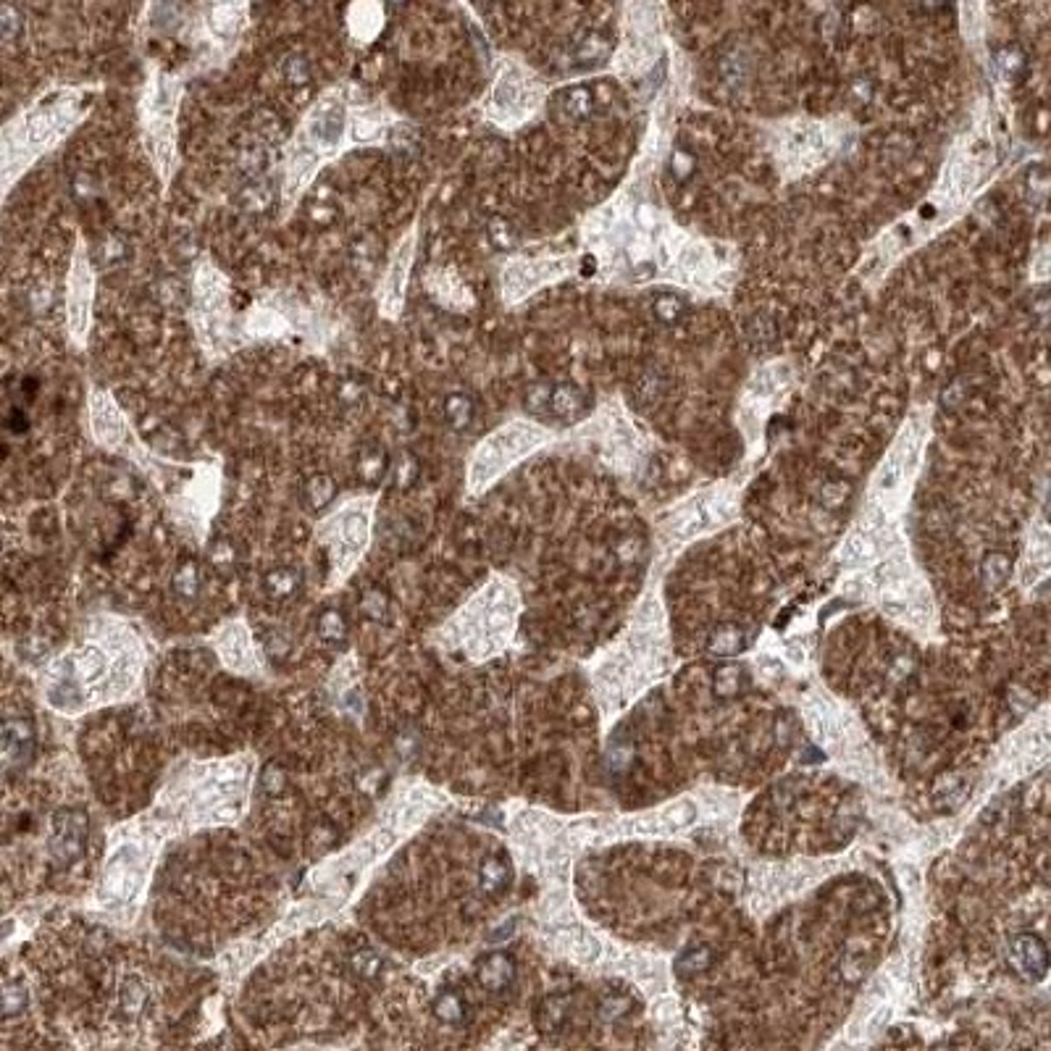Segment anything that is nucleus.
Wrapping results in <instances>:
<instances>
[{"mask_svg":"<svg viewBox=\"0 0 1051 1051\" xmlns=\"http://www.w3.org/2000/svg\"><path fill=\"white\" fill-rule=\"evenodd\" d=\"M397 124L400 119L395 113H389L355 85H337L321 92L284 150V208L300 200L324 163L350 148L379 142Z\"/></svg>","mask_w":1051,"mask_h":1051,"instance_id":"f257e3e1","label":"nucleus"},{"mask_svg":"<svg viewBox=\"0 0 1051 1051\" xmlns=\"http://www.w3.org/2000/svg\"><path fill=\"white\" fill-rule=\"evenodd\" d=\"M85 111V92L79 87H58L24 108L3 127V187H11L19 174L77 127Z\"/></svg>","mask_w":1051,"mask_h":1051,"instance_id":"f03ea898","label":"nucleus"},{"mask_svg":"<svg viewBox=\"0 0 1051 1051\" xmlns=\"http://www.w3.org/2000/svg\"><path fill=\"white\" fill-rule=\"evenodd\" d=\"M192 324L200 345L211 358H224L245 342V329L234 318L232 287L211 261H203L195 276L192 297Z\"/></svg>","mask_w":1051,"mask_h":1051,"instance_id":"7ed1b4c3","label":"nucleus"},{"mask_svg":"<svg viewBox=\"0 0 1051 1051\" xmlns=\"http://www.w3.org/2000/svg\"><path fill=\"white\" fill-rule=\"evenodd\" d=\"M182 98V82L161 69L150 71L148 87L140 103V119L150 158L156 163L163 182H169L177 161V113Z\"/></svg>","mask_w":1051,"mask_h":1051,"instance_id":"20e7f679","label":"nucleus"},{"mask_svg":"<svg viewBox=\"0 0 1051 1051\" xmlns=\"http://www.w3.org/2000/svg\"><path fill=\"white\" fill-rule=\"evenodd\" d=\"M92 292H95V276H92L90 258H87L85 242H77L71 274L66 282V324L74 345H85L90 332L92 318Z\"/></svg>","mask_w":1051,"mask_h":1051,"instance_id":"39448f33","label":"nucleus"},{"mask_svg":"<svg viewBox=\"0 0 1051 1051\" xmlns=\"http://www.w3.org/2000/svg\"><path fill=\"white\" fill-rule=\"evenodd\" d=\"M539 98H542V90H539L537 79L518 64H508L497 77L492 106L502 119H523L537 108Z\"/></svg>","mask_w":1051,"mask_h":1051,"instance_id":"423d86ee","label":"nucleus"},{"mask_svg":"<svg viewBox=\"0 0 1051 1051\" xmlns=\"http://www.w3.org/2000/svg\"><path fill=\"white\" fill-rule=\"evenodd\" d=\"M537 439L539 429L531 424H513L508 426V429L497 431L487 445L481 447L479 455H476V479H487V476L500 471L502 466H508L505 460L521 455L523 450H529Z\"/></svg>","mask_w":1051,"mask_h":1051,"instance_id":"0eeeda50","label":"nucleus"},{"mask_svg":"<svg viewBox=\"0 0 1051 1051\" xmlns=\"http://www.w3.org/2000/svg\"><path fill=\"white\" fill-rule=\"evenodd\" d=\"M410 263H413V232L405 234V240L397 242V247L392 250V258H389L387 263V274L381 279L379 311L381 316L389 318V321H395V318L400 316V311H403Z\"/></svg>","mask_w":1051,"mask_h":1051,"instance_id":"6e6552de","label":"nucleus"},{"mask_svg":"<svg viewBox=\"0 0 1051 1051\" xmlns=\"http://www.w3.org/2000/svg\"><path fill=\"white\" fill-rule=\"evenodd\" d=\"M87 839V818L85 812L64 810L53 823V836H50V857L61 865L77 862L85 852Z\"/></svg>","mask_w":1051,"mask_h":1051,"instance_id":"1a4fd4ad","label":"nucleus"},{"mask_svg":"<svg viewBox=\"0 0 1051 1051\" xmlns=\"http://www.w3.org/2000/svg\"><path fill=\"white\" fill-rule=\"evenodd\" d=\"M366 539L368 515L363 513V510H347V513H342L339 518H334L332 544L339 563H347V560H353L355 555H360Z\"/></svg>","mask_w":1051,"mask_h":1051,"instance_id":"9d476101","label":"nucleus"},{"mask_svg":"<svg viewBox=\"0 0 1051 1051\" xmlns=\"http://www.w3.org/2000/svg\"><path fill=\"white\" fill-rule=\"evenodd\" d=\"M1009 960H1012V967L1023 975L1025 981H1041L1046 975V967H1049V954H1046L1044 941L1033 936V933H1023V936H1017L1012 941Z\"/></svg>","mask_w":1051,"mask_h":1051,"instance_id":"9b49d317","label":"nucleus"},{"mask_svg":"<svg viewBox=\"0 0 1051 1051\" xmlns=\"http://www.w3.org/2000/svg\"><path fill=\"white\" fill-rule=\"evenodd\" d=\"M476 978H479L481 988H487L489 994H500L505 988L513 986L515 981V962L510 954L494 952L489 957L479 962V970H476Z\"/></svg>","mask_w":1051,"mask_h":1051,"instance_id":"f8f14e48","label":"nucleus"},{"mask_svg":"<svg viewBox=\"0 0 1051 1051\" xmlns=\"http://www.w3.org/2000/svg\"><path fill=\"white\" fill-rule=\"evenodd\" d=\"M3 752L6 762H22L32 752V731L22 720H6L3 728Z\"/></svg>","mask_w":1051,"mask_h":1051,"instance_id":"ddd939ff","label":"nucleus"},{"mask_svg":"<svg viewBox=\"0 0 1051 1051\" xmlns=\"http://www.w3.org/2000/svg\"><path fill=\"white\" fill-rule=\"evenodd\" d=\"M434 1015L442 1025L458 1028L466 1020V999L458 991H442L434 1002Z\"/></svg>","mask_w":1051,"mask_h":1051,"instance_id":"4468645a","label":"nucleus"},{"mask_svg":"<svg viewBox=\"0 0 1051 1051\" xmlns=\"http://www.w3.org/2000/svg\"><path fill=\"white\" fill-rule=\"evenodd\" d=\"M744 644H747L744 642V634H741V628L736 626L718 628L713 634V639H710V649H713L715 655H736Z\"/></svg>","mask_w":1051,"mask_h":1051,"instance_id":"2eb2a0df","label":"nucleus"},{"mask_svg":"<svg viewBox=\"0 0 1051 1051\" xmlns=\"http://www.w3.org/2000/svg\"><path fill=\"white\" fill-rule=\"evenodd\" d=\"M983 584L988 589H999V586L1007 581L1009 576V560L1004 558L1002 552H991L986 560H983Z\"/></svg>","mask_w":1051,"mask_h":1051,"instance_id":"dca6fc26","label":"nucleus"},{"mask_svg":"<svg viewBox=\"0 0 1051 1051\" xmlns=\"http://www.w3.org/2000/svg\"><path fill=\"white\" fill-rule=\"evenodd\" d=\"M550 405H552V410H555V413H558V416H563V418L579 416L581 410H584V400H581V395L573 387L558 389V392L552 395Z\"/></svg>","mask_w":1051,"mask_h":1051,"instance_id":"f3484780","label":"nucleus"},{"mask_svg":"<svg viewBox=\"0 0 1051 1051\" xmlns=\"http://www.w3.org/2000/svg\"><path fill=\"white\" fill-rule=\"evenodd\" d=\"M565 1017H568V999H565V996H552V999H547V1004H544L542 1009L544 1028H560V1025L565 1023Z\"/></svg>","mask_w":1051,"mask_h":1051,"instance_id":"a211bd4d","label":"nucleus"},{"mask_svg":"<svg viewBox=\"0 0 1051 1051\" xmlns=\"http://www.w3.org/2000/svg\"><path fill=\"white\" fill-rule=\"evenodd\" d=\"M710 960H713V954H710V949H705V946L689 949L686 954H681L678 970H681V973H697V970H705V967L710 965Z\"/></svg>","mask_w":1051,"mask_h":1051,"instance_id":"6ab92c4d","label":"nucleus"},{"mask_svg":"<svg viewBox=\"0 0 1051 1051\" xmlns=\"http://www.w3.org/2000/svg\"><path fill=\"white\" fill-rule=\"evenodd\" d=\"M655 313L663 318V321H673V318H678L681 313H684V303H681L678 297H671V295L657 297Z\"/></svg>","mask_w":1051,"mask_h":1051,"instance_id":"aec40b11","label":"nucleus"},{"mask_svg":"<svg viewBox=\"0 0 1051 1051\" xmlns=\"http://www.w3.org/2000/svg\"><path fill=\"white\" fill-rule=\"evenodd\" d=\"M565 100H571V106H565V108H571V111L579 113V116L589 113V108H592V92L584 90V87H576V90L568 92Z\"/></svg>","mask_w":1051,"mask_h":1051,"instance_id":"412c9836","label":"nucleus"},{"mask_svg":"<svg viewBox=\"0 0 1051 1051\" xmlns=\"http://www.w3.org/2000/svg\"><path fill=\"white\" fill-rule=\"evenodd\" d=\"M452 405H455V413H452V421L458 426H466L468 421H471V400H466V397H452Z\"/></svg>","mask_w":1051,"mask_h":1051,"instance_id":"4be33fe9","label":"nucleus"},{"mask_svg":"<svg viewBox=\"0 0 1051 1051\" xmlns=\"http://www.w3.org/2000/svg\"><path fill=\"white\" fill-rule=\"evenodd\" d=\"M271 592L276 589V594H284V592H290V589H295L297 586V579L295 576H290V573H276V576H271Z\"/></svg>","mask_w":1051,"mask_h":1051,"instance_id":"5701e85b","label":"nucleus"}]
</instances>
